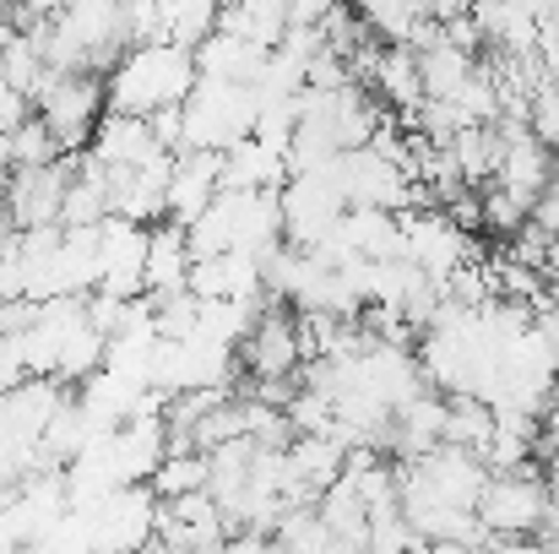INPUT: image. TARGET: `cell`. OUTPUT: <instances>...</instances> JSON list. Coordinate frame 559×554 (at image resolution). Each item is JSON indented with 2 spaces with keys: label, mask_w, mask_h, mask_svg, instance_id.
I'll use <instances>...</instances> for the list:
<instances>
[{
  "label": "cell",
  "mask_w": 559,
  "mask_h": 554,
  "mask_svg": "<svg viewBox=\"0 0 559 554\" xmlns=\"http://www.w3.org/2000/svg\"><path fill=\"white\" fill-rule=\"evenodd\" d=\"M195 76V49L186 44H131L104 71V98L120 115H158L169 104H186Z\"/></svg>",
  "instance_id": "1"
},
{
  "label": "cell",
  "mask_w": 559,
  "mask_h": 554,
  "mask_svg": "<svg viewBox=\"0 0 559 554\" xmlns=\"http://www.w3.org/2000/svg\"><path fill=\"white\" fill-rule=\"evenodd\" d=\"M186 109V148H212L228 153L239 137L255 131L261 115V87L255 82H223V76H195Z\"/></svg>",
  "instance_id": "2"
},
{
  "label": "cell",
  "mask_w": 559,
  "mask_h": 554,
  "mask_svg": "<svg viewBox=\"0 0 559 554\" xmlns=\"http://www.w3.org/2000/svg\"><path fill=\"white\" fill-rule=\"evenodd\" d=\"M38 115L49 120V131L60 137L66 153H87L109 98H104V71H44L38 93H33Z\"/></svg>",
  "instance_id": "3"
},
{
  "label": "cell",
  "mask_w": 559,
  "mask_h": 554,
  "mask_svg": "<svg viewBox=\"0 0 559 554\" xmlns=\"http://www.w3.org/2000/svg\"><path fill=\"white\" fill-rule=\"evenodd\" d=\"M544 517H549V484H544V473L533 462L489 473V484L478 495V522H484L489 539H506V544L538 539Z\"/></svg>",
  "instance_id": "4"
},
{
  "label": "cell",
  "mask_w": 559,
  "mask_h": 554,
  "mask_svg": "<svg viewBox=\"0 0 559 554\" xmlns=\"http://www.w3.org/2000/svg\"><path fill=\"white\" fill-rule=\"evenodd\" d=\"M76 175V153L55 158V164H38V169H16L5 196H0V217L11 228H38V223H60V207H66V185Z\"/></svg>",
  "instance_id": "5"
},
{
  "label": "cell",
  "mask_w": 559,
  "mask_h": 554,
  "mask_svg": "<svg viewBox=\"0 0 559 554\" xmlns=\"http://www.w3.org/2000/svg\"><path fill=\"white\" fill-rule=\"evenodd\" d=\"M239 369L250 380H283L305 369V343H299V316L288 305L261 310V321L250 327V338L239 343Z\"/></svg>",
  "instance_id": "6"
},
{
  "label": "cell",
  "mask_w": 559,
  "mask_h": 554,
  "mask_svg": "<svg viewBox=\"0 0 559 554\" xmlns=\"http://www.w3.org/2000/svg\"><path fill=\"white\" fill-rule=\"evenodd\" d=\"M164 142L153 137V120L147 115H120V109H104L93 142H87V158L104 164V169H136L142 158H153Z\"/></svg>",
  "instance_id": "7"
},
{
  "label": "cell",
  "mask_w": 559,
  "mask_h": 554,
  "mask_svg": "<svg viewBox=\"0 0 559 554\" xmlns=\"http://www.w3.org/2000/svg\"><path fill=\"white\" fill-rule=\"evenodd\" d=\"M217 190H223V153L186 148V153L175 158V180H169V217L190 228V223L212 207Z\"/></svg>",
  "instance_id": "8"
},
{
  "label": "cell",
  "mask_w": 559,
  "mask_h": 554,
  "mask_svg": "<svg viewBox=\"0 0 559 554\" xmlns=\"http://www.w3.org/2000/svg\"><path fill=\"white\" fill-rule=\"evenodd\" d=\"M266 44L255 38H239L228 27H217L212 38L195 44V71L201 76H223V82H261V66H266Z\"/></svg>",
  "instance_id": "9"
},
{
  "label": "cell",
  "mask_w": 559,
  "mask_h": 554,
  "mask_svg": "<svg viewBox=\"0 0 559 554\" xmlns=\"http://www.w3.org/2000/svg\"><path fill=\"white\" fill-rule=\"evenodd\" d=\"M190 234L186 223L164 217L153 223V239H147V294H175V288H190Z\"/></svg>",
  "instance_id": "10"
},
{
  "label": "cell",
  "mask_w": 559,
  "mask_h": 554,
  "mask_svg": "<svg viewBox=\"0 0 559 554\" xmlns=\"http://www.w3.org/2000/svg\"><path fill=\"white\" fill-rule=\"evenodd\" d=\"M418 71H424V98H456L462 82L478 71V55L445 38V22H440V38L418 49Z\"/></svg>",
  "instance_id": "11"
},
{
  "label": "cell",
  "mask_w": 559,
  "mask_h": 554,
  "mask_svg": "<svg viewBox=\"0 0 559 554\" xmlns=\"http://www.w3.org/2000/svg\"><path fill=\"white\" fill-rule=\"evenodd\" d=\"M217 27H228L239 38H255V44L272 49L294 27V5L288 0H223V22Z\"/></svg>",
  "instance_id": "12"
},
{
  "label": "cell",
  "mask_w": 559,
  "mask_h": 554,
  "mask_svg": "<svg viewBox=\"0 0 559 554\" xmlns=\"http://www.w3.org/2000/svg\"><path fill=\"white\" fill-rule=\"evenodd\" d=\"M104 349H109V332H98L87 316L66 332V343H60V365H55V380H66V386H76V380H87L93 369L104 365Z\"/></svg>",
  "instance_id": "13"
},
{
  "label": "cell",
  "mask_w": 559,
  "mask_h": 554,
  "mask_svg": "<svg viewBox=\"0 0 559 554\" xmlns=\"http://www.w3.org/2000/svg\"><path fill=\"white\" fill-rule=\"evenodd\" d=\"M206 473H212L206 451L186 446V451H169V457L158 462V473H153L147 484L158 490V500H180V495H190V490H206Z\"/></svg>",
  "instance_id": "14"
},
{
  "label": "cell",
  "mask_w": 559,
  "mask_h": 554,
  "mask_svg": "<svg viewBox=\"0 0 559 554\" xmlns=\"http://www.w3.org/2000/svg\"><path fill=\"white\" fill-rule=\"evenodd\" d=\"M164 22H169V44L195 49L201 38L217 33V22H223V0H164Z\"/></svg>",
  "instance_id": "15"
},
{
  "label": "cell",
  "mask_w": 559,
  "mask_h": 554,
  "mask_svg": "<svg viewBox=\"0 0 559 554\" xmlns=\"http://www.w3.org/2000/svg\"><path fill=\"white\" fill-rule=\"evenodd\" d=\"M5 137H11V164H16V169H38V164L66 158V148H60V137L49 131V120H44V115L22 120V126H16V131H5Z\"/></svg>",
  "instance_id": "16"
},
{
  "label": "cell",
  "mask_w": 559,
  "mask_h": 554,
  "mask_svg": "<svg viewBox=\"0 0 559 554\" xmlns=\"http://www.w3.org/2000/svg\"><path fill=\"white\" fill-rule=\"evenodd\" d=\"M527 217H533V201H522L516 190H506L500 180L484 190V228L489 234H516Z\"/></svg>",
  "instance_id": "17"
},
{
  "label": "cell",
  "mask_w": 559,
  "mask_h": 554,
  "mask_svg": "<svg viewBox=\"0 0 559 554\" xmlns=\"http://www.w3.org/2000/svg\"><path fill=\"white\" fill-rule=\"evenodd\" d=\"M131 44H169L164 0H126V49Z\"/></svg>",
  "instance_id": "18"
},
{
  "label": "cell",
  "mask_w": 559,
  "mask_h": 554,
  "mask_svg": "<svg viewBox=\"0 0 559 554\" xmlns=\"http://www.w3.org/2000/svg\"><path fill=\"white\" fill-rule=\"evenodd\" d=\"M33 369H27V354H22V332H0V391L22 386Z\"/></svg>",
  "instance_id": "19"
},
{
  "label": "cell",
  "mask_w": 559,
  "mask_h": 554,
  "mask_svg": "<svg viewBox=\"0 0 559 554\" xmlns=\"http://www.w3.org/2000/svg\"><path fill=\"white\" fill-rule=\"evenodd\" d=\"M33 115H38L33 93H22V87H11V82L0 76V131H16V126L33 120Z\"/></svg>",
  "instance_id": "20"
},
{
  "label": "cell",
  "mask_w": 559,
  "mask_h": 554,
  "mask_svg": "<svg viewBox=\"0 0 559 554\" xmlns=\"http://www.w3.org/2000/svg\"><path fill=\"white\" fill-rule=\"evenodd\" d=\"M294 5V22H321L326 11H337L343 0H288Z\"/></svg>",
  "instance_id": "21"
},
{
  "label": "cell",
  "mask_w": 559,
  "mask_h": 554,
  "mask_svg": "<svg viewBox=\"0 0 559 554\" xmlns=\"http://www.w3.org/2000/svg\"><path fill=\"white\" fill-rule=\"evenodd\" d=\"M11 38H16V5H11V0H0V49H5Z\"/></svg>",
  "instance_id": "22"
},
{
  "label": "cell",
  "mask_w": 559,
  "mask_h": 554,
  "mask_svg": "<svg viewBox=\"0 0 559 554\" xmlns=\"http://www.w3.org/2000/svg\"><path fill=\"white\" fill-rule=\"evenodd\" d=\"M11 175H16V164H11V137L0 131V196H5V185H11Z\"/></svg>",
  "instance_id": "23"
}]
</instances>
